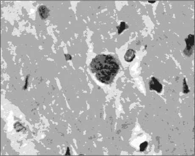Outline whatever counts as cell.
<instances>
[{"mask_svg":"<svg viewBox=\"0 0 195 156\" xmlns=\"http://www.w3.org/2000/svg\"><path fill=\"white\" fill-rule=\"evenodd\" d=\"M96 78L103 83H111L119 69L118 62L113 56L110 55L100 54L92 60L90 65Z\"/></svg>","mask_w":195,"mask_h":156,"instance_id":"6da1fadb","label":"cell"},{"mask_svg":"<svg viewBox=\"0 0 195 156\" xmlns=\"http://www.w3.org/2000/svg\"><path fill=\"white\" fill-rule=\"evenodd\" d=\"M149 87L150 89L156 91L157 92L160 93L162 91V85L158 80L154 77L151 78L149 82Z\"/></svg>","mask_w":195,"mask_h":156,"instance_id":"7a4b0ae2","label":"cell"},{"mask_svg":"<svg viewBox=\"0 0 195 156\" xmlns=\"http://www.w3.org/2000/svg\"><path fill=\"white\" fill-rule=\"evenodd\" d=\"M38 12L42 19H45L49 14V10L46 6L40 5L38 8Z\"/></svg>","mask_w":195,"mask_h":156,"instance_id":"3957f363","label":"cell"},{"mask_svg":"<svg viewBox=\"0 0 195 156\" xmlns=\"http://www.w3.org/2000/svg\"><path fill=\"white\" fill-rule=\"evenodd\" d=\"M135 57V52L134 50H128L127 52L125 53V61L128 62H131L134 58Z\"/></svg>","mask_w":195,"mask_h":156,"instance_id":"277c9868","label":"cell"},{"mask_svg":"<svg viewBox=\"0 0 195 156\" xmlns=\"http://www.w3.org/2000/svg\"><path fill=\"white\" fill-rule=\"evenodd\" d=\"M147 143H146V142H144V143H143V144H142L141 146V149L142 150V151H144V149H145V148L146 147V146H147Z\"/></svg>","mask_w":195,"mask_h":156,"instance_id":"5b68a950","label":"cell"}]
</instances>
